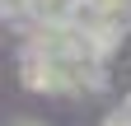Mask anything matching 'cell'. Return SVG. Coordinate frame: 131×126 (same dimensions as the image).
Returning a JSON list of instances; mask_svg holds the SVG:
<instances>
[{
	"mask_svg": "<svg viewBox=\"0 0 131 126\" xmlns=\"http://www.w3.org/2000/svg\"><path fill=\"white\" fill-rule=\"evenodd\" d=\"M61 75H66V93H94V89H103L108 84V70H103V61H94V56H66L61 61Z\"/></svg>",
	"mask_w": 131,
	"mask_h": 126,
	"instance_id": "1",
	"label": "cell"
},
{
	"mask_svg": "<svg viewBox=\"0 0 131 126\" xmlns=\"http://www.w3.org/2000/svg\"><path fill=\"white\" fill-rule=\"evenodd\" d=\"M24 84L33 93H66L61 61H52V56H24Z\"/></svg>",
	"mask_w": 131,
	"mask_h": 126,
	"instance_id": "2",
	"label": "cell"
},
{
	"mask_svg": "<svg viewBox=\"0 0 131 126\" xmlns=\"http://www.w3.org/2000/svg\"><path fill=\"white\" fill-rule=\"evenodd\" d=\"M89 9L98 14V19L117 23V28H126V23H131V0H89Z\"/></svg>",
	"mask_w": 131,
	"mask_h": 126,
	"instance_id": "3",
	"label": "cell"
},
{
	"mask_svg": "<svg viewBox=\"0 0 131 126\" xmlns=\"http://www.w3.org/2000/svg\"><path fill=\"white\" fill-rule=\"evenodd\" d=\"M9 126H42V121H38V117H14Z\"/></svg>",
	"mask_w": 131,
	"mask_h": 126,
	"instance_id": "4",
	"label": "cell"
},
{
	"mask_svg": "<svg viewBox=\"0 0 131 126\" xmlns=\"http://www.w3.org/2000/svg\"><path fill=\"white\" fill-rule=\"evenodd\" d=\"M122 112H126V117H131V98H126V103H122Z\"/></svg>",
	"mask_w": 131,
	"mask_h": 126,
	"instance_id": "5",
	"label": "cell"
}]
</instances>
